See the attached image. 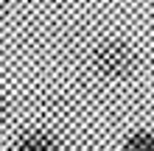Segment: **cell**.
<instances>
[{"label": "cell", "mask_w": 154, "mask_h": 151, "mask_svg": "<svg viewBox=\"0 0 154 151\" xmlns=\"http://www.w3.org/2000/svg\"><path fill=\"white\" fill-rule=\"evenodd\" d=\"M93 67L106 81H121V78H129L134 73V67H137V53L123 39H104L101 45L93 50Z\"/></svg>", "instance_id": "cell-1"}, {"label": "cell", "mask_w": 154, "mask_h": 151, "mask_svg": "<svg viewBox=\"0 0 154 151\" xmlns=\"http://www.w3.org/2000/svg\"><path fill=\"white\" fill-rule=\"evenodd\" d=\"M14 151H59V148H56V140L45 129H28L14 143Z\"/></svg>", "instance_id": "cell-2"}, {"label": "cell", "mask_w": 154, "mask_h": 151, "mask_svg": "<svg viewBox=\"0 0 154 151\" xmlns=\"http://www.w3.org/2000/svg\"><path fill=\"white\" fill-rule=\"evenodd\" d=\"M123 151H154V131L149 129H137L126 137Z\"/></svg>", "instance_id": "cell-3"}, {"label": "cell", "mask_w": 154, "mask_h": 151, "mask_svg": "<svg viewBox=\"0 0 154 151\" xmlns=\"http://www.w3.org/2000/svg\"><path fill=\"white\" fill-rule=\"evenodd\" d=\"M6 120H8V101H6V95L0 92V129H3Z\"/></svg>", "instance_id": "cell-4"}, {"label": "cell", "mask_w": 154, "mask_h": 151, "mask_svg": "<svg viewBox=\"0 0 154 151\" xmlns=\"http://www.w3.org/2000/svg\"><path fill=\"white\" fill-rule=\"evenodd\" d=\"M8 3H14V0H0V11H3V8H6Z\"/></svg>", "instance_id": "cell-5"}]
</instances>
